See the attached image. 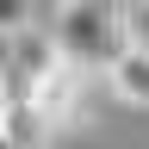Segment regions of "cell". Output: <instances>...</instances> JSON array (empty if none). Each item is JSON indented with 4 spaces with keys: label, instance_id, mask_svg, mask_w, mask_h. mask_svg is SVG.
I'll return each instance as SVG.
<instances>
[{
    "label": "cell",
    "instance_id": "cell-8",
    "mask_svg": "<svg viewBox=\"0 0 149 149\" xmlns=\"http://www.w3.org/2000/svg\"><path fill=\"white\" fill-rule=\"evenodd\" d=\"M0 149H13V143H6V137H0Z\"/></svg>",
    "mask_w": 149,
    "mask_h": 149
},
{
    "label": "cell",
    "instance_id": "cell-4",
    "mask_svg": "<svg viewBox=\"0 0 149 149\" xmlns=\"http://www.w3.org/2000/svg\"><path fill=\"white\" fill-rule=\"evenodd\" d=\"M37 0H0V44H19L25 31H37Z\"/></svg>",
    "mask_w": 149,
    "mask_h": 149
},
{
    "label": "cell",
    "instance_id": "cell-1",
    "mask_svg": "<svg viewBox=\"0 0 149 149\" xmlns=\"http://www.w3.org/2000/svg\"><path fill=\"white\" fill-rule=\"evenodd\" d=\"M44 31L56 37V50H62L68 62H81V68H106L112 56L130 44V31H124V0H68V6L50 13Z\"/></svg>",
    "mask_w": 149,
    "mask_h": 149
},
{
    "label": "cell",
    "instance_id": "cell-5",
    "mask_svg": "<svg viewBox=\"0 0 149 149\" xmlns=\"http://www.w3.org/2000/svg\"><path fill=\"white\" fill-rule=\"evenodd\" d=\"M124 31H130V44L149 50V0H124Z\"/></svg>",
    "mask_w": 149,
    "mask_h": 149
},
{
    "label": "cell",
    "instance_id": "cell-6",
    "mask_svg": "<svg viewBox=\"0 0 149 149\" xmlns=\"http://www.w3.org/2000/svg\"><path fill=\"white\" fill-rule=\"evenodd\" d=\"M56 6H68V0H37V19H44V13H56Z\"/></svg>",
    "mask_w": 149,
    "mask_h": 149
},
{
    "label": "cell",
    "instance_id": "cell-3",
    "mask_svg": "<svg viewBox=\"0 0 149 149\" xmlns=\"http://www.w3.org/2000/svg\"><path fill=\"white\" fill-rule=\"evenodd\" d=\"M100 74H106V93H112L118 106L149 112V50H143V44H124V50L112 56Z\"/></svg>",
    "mask_w": 149,
    "mask_h": 149
},
{
    "label": "cell",
    "instance_id": "cell-7",
    "mask_svg": "<svg viewBox=\"0 0 149 149\" xmlns=\"http://www.w3.org/2000/svg\"><path fill=\"white\" fill-rule=\"evenodd\" d=\"M0 62H6V44H0Z\"/></svg>",
    "mask_w": 149,
    "mask_h": 149
},
{
    "label": "cell",
    "instance_id": "cell-2",
    "mask_svg": "<svg viewBox=\"0 0 149 149\" xmlns=\"http://www.w3.org/2000/svg\"><path fill=\"white\" fill-rule=\"evenodd\" d=\"M87 87H93V68L56 56V68H44L25 87V106H31V118L44 130H68V124H81V112H87Z\"/></svg>",
    "mask_w": 149,
    "mask_h": 149
}]
</instances>
